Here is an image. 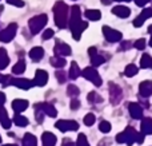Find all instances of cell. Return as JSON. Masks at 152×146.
I'll list each match as a JSON object with an SVG mask.
<instances>
[{"instance_id":"obj_1","label":"cell","mask_w":152,"mask_h":146,"mask_svg":"<svg viewBox=\"0 0 152 146\" xmlns=\"http://www.w3.org/2000/svg\"><path fill=\"white\" fill-rule=\"evenodd\" d=\"M53 15H55V24L59 28L67 27L68 23V5L64 1H56L53 5Z\"/></svg>"},{"instance_id":"obj_2","label":"cell","mask_w":152,"mask_h":146,"mask_svg":"<svg viewBox=\"0 0 152 146\" xmlns=\"http://www.w3.org/2000/svg\"><path fill=\"white\" fill-rule=\"evenodd\" d=\"M136 138H137V131L135 130L134 128H131V126L126 128V130H124L123 133H119L118 136H116V141H118L119 144H127L128 146L135 144Z\"/></svg>"},{"instance_id":"obj_3","label":"cell","mask_w":152,"mask_h":146,"mask_svg":"<svg viewBox=\"0 0 152 146\" xmlns=\"http://www.w3.org/2000/svg\"><path fill=\"white\" fill-rule=\"evenodd\" d=\"M47 21H48V18H47V15H44V13L29 19L28 26H29V29H31V34H34V35L39 34V32L42 31L43 27L47 24Z\"/></svg>"},{"instance_id":"obj_4","label":"cell","mask_w":152,"mask_h":146,"mask_svg":"<svg viewBox=\"0 0 152 146\" xmlns=\"http://www.w3.org/2000/svg\"><path fill=\"white\" fill-rule=\"evenodd\" d=\"M81 75H83L86 79H88L89 82H92L96 87H99V86H102L103 80L102 78H100L99 72L96 71V69H94V67H87V69L83 70V72H81Z\"/></svg>"},{"instance_id":"obj_5","label":"cell","mask_w":152,"mask_h":146,"mask_svg":"<svg viewBox=\"0 0 152 146\" xmlns=\"http://www.w3.org/2000/svg\"><path fill=\"white\" fill-rule=\"evenodd\" d=\"M16 32H18V24L12 23L4 28L3 31H0V42L3 43H8L16 36Z\"/></svg>"},{"instance_id":"obj_6","label":"cell","mask_w":152,"mask_h":146,"mask_svg":"<svg viewBox=\"0 0 152 146\" xmlns=\"http://www.w3.org/2000/svg\"><path fill=\"white\" fill-rule=\"evenodd\" d=\"M103 35H104L105 40L111 43H116V42H120L123 39V34L120 31H116V29L111 28L108 26H104L103 27Z\"/></svg>"},{"instance_id":"obj_7","label":"cell","mask_w":152,"mask_h":146,"mask_svg":"<svg viewBox=\"0 0 152 146\" xmlns=\"http://www.w3.org/2000/svg\"><path fill=\"white\" fill-rule=\"evenodd\" d=\"M123 97V91L115 83H110V99L112 102V105H119V102L121 101Z\"/></svg>"},{"instance_id":"obj_8","label":"cell","mask_w":152,"mask_h":146,"mask_svg":"<svg viewBox=\"0 0 152 146\" xmlns=\"http://www.w3.org/2000/svg\"><path fill=\"white\" fill-rule=\"evenodd\" d=\"M56 129H59L60 131H71V130H77L79 129V125L77 122L75 121H67V119H61V121H58L56 122Z\"/></svg>"},{"instance_id":"obj_9","label":"cell","mask_w":152,"mask_h":146,"mask_svg":"<svg viewBox=\"0 0 152 146\" xmlns=\"http://www.w3.org/2000/svg\"><path fill=\"white\" fill-rule=\"evenodd\" d=\"M87 27H88V23H87V21H83V20L77 21V23H75L74 26L69 27V28H71L72 35H74V39H75V40H79V39H80L81 32H83L84 29L87 28Z\"/></svg>"},{"instance_id":"obj_10","label":"cell","mask_w":152,"mask_h":146,"mask_svg":"<svg viewBox=\"0 0 152 146\" xmlns=\"http://www.w3.org/2000/svg\"><path fill=\"white\" fill-rule=\"evenodd\" d=\"M150 18H152V8H144V10L140 12V15L134 20V26L136 27V28H139V27H142L143 23Z\"/></svg>"},{"instance_id":"obj_11","label":"cell","mask_w":152,"mask_h":146,"mask_svg":"<svg viewBox=\"0 0 152 146\" xmlns=\"http://www.w3.org/2000/svg\"><path fill=\"white\" fill-rule=\"evenodd\" d=\"M128 111H129V115H131L134 119H142L144 110H143V107L140 106V105L132 102V103H128Z\"/></svg>"},{"instance_id":"obj_12","label":"cell","mask_w":152,"mask_h":146,"mask_svg":"<svg viewBox=\"0 0 152 146\" xmlns=\"http://www.w3.org/2000/svg\"><path fill=\"white\" fill-rule=\"evenodd\" d=\"M11 85L16 86V87L21 88V90H28V88H31L32 86H35L34 82H31L29 79H26V78H12Z\"/></svg>"},{"instance_id":"obj_13","label":"cell","mask_w":152,"mask_h":146,"mask_svg":"<svg viewBox=\"0 0 152 146\" xmlns=\"http://www.w3.org/2000/svg\"><path fill=\"white\" fill-rule=\"evenodd\" d=\"M56 55H61V56H68L71 55V47L67 43H61V42H56L55 48H53Z\"/></svg>"},{"instance_id":"obj_14","label":"cell","mask_w":152,"mask_h":146,"mask_svg":"<svg viewBox=\"0 0 152 146\" xmlns=\"http://www.w3.org/2000/svg\"><path fill=\"white\" fill-rule=\"evenodd\" d=\"M48 82V72L44 70H37L35 74V79H34V85L35 86H44Z\"/></svg>"},{"instance_id":"obj_15","label":"cell","mask_w":152,"mask_h":146,"mask_svg":"<svg viewBox=\"0 0 152 146\" xmlns=\"http://www.w3.org/2000/svg\"><path fill=\"white\" fill-rule=\"evenodd\" d=\"M139 94L144 98L152 95V80H144L139 85Z\"/></svg>"},{"instance_id":"obj_16","label":"cell","mask_w":152,"mask_h":146,"mask_svg":"<svg viewBox=\"0 0 152 146\" xmlns=\"http://www.w3.org/2000/svg\"><path fill=\"white\" fill-rule=\"evenodd\" d=\"M112 13L113 15H116L118 18H128L129 13H131V10H129L128 7H126V5H116V7L112 8Z\"/></svg>"},{"instance_id":"obj_17","label":"cell","mask_w":152,"mask_h":146,"mask_svg":"<svg viewBox=\"0 0 152 146\" xmlns=\"http://www.w3.org/2000/svg\"><path fill=\"white\" fill-rule=\"evenodd\" d=\"M36 106L40 107V109H42L43 111H44L45 114H47L48 117H51V118H55L56 115H58V111H56V109L51 103H47V102H44V103H39V105H36Z\"/></svg>"},{"instance_id":"obj_18","label":"cell","mask_w":152,"mask_h":146,"mask_svg":"<svg viewBox=\"0 0 152 146\" xmlns=\"http://www.w3.org/2000/svg\"><path fill=\"white\" fill-rule=\"evenodd\" d=\"M81 20V11L77 5H74L71 8V18H69V27L74 26L75 23Z\"/></svg>"},{"instance_id":"obj_19","label":"cell","mask_w":152,"mask_h":146,"mask_svg":"<svg viewBox=\"0 0 152 146\" xmlns=\"http://www.w3.org/2000/svg\"><path fill=\"white\" fill-rule=\"evenodd\" d=\"M42 141H43V146H55L56 144V136L50 131H45L42 136Z\"/></svg>"},{"instance_id":"obj_20","label":"cell","mask_w":152,"mask_h":146,"mask_svg":"<svg viewBox=\"0 0 152 146\" xmlns=\"http://www.w3.org/2000/svg\"><path fill=\"white\" fill-rule=\"evenodd\" d=\"M0 123H1V126L4 129H10L11 128V119L8 118V113L7 110L4 109V107L0 106Z\"/></svg>"},{"instance_id":"obj_21","label":"cell","mask_w":152,"mask_h":146,"mask_svg":"<svg viewBox=\"0 0 152 146\" xmlns=\"http://www.w3.org/2000/svg\"><path fill=\"white\" fill-rule=\"evenodd\" d=\"M28 107V101L26 99H15L12 102V109L15 110L16 113H21Z\"/></svg>"},{"instance_id":"obj_22","label":"cell","mask_w":152,"mask_h":146,"mask_svg":"<svg viewBox=\"0 0 152 146\" xmlns=\"http://www.w3.org/2000/svg\"><path fill=\"white\" fill-rule=\"evenodd\" d=\"M29 58L32 59V60L35 62H39L40 59L43 58V55H44V50H43L42 47H34L31 51H29Z\"/></svg>"},{"instance_id":"obj_23","label":"cell","mask_w":152,"mask_h":146,"mask_svg":"<svg viewBox=\"0 0 152 146\" xmlns=\"http://www.w3.org/2000/svg\"><path fill=\"white\" fill-rule=\"evenodd\" d=\"M140 128L144 134H152V118H142Z\"/></svg>"},{"instance_id":"obj_24","label":"cell","mask_w":152,"mask_h":146,"mask_svg":"<svg viewBox=\"0 0 152 146\" xmlns=\"http://www.w3.org/2000/svg\"><path fill=\"white\" fill-rule=\"evenodd\" d=\"M50 63L52 64L53 67H56V69H61V67L66 66V59H64V56H61V55H55L51 58Z\"/></svg>"},{"instance_id":"obj_25","label":"cell","mask_w":152,"mask_h":146,"mask_svg":"<svg viewBox=\"0 0 152 146\" xmlns=\"http://www.w3.org/2000/svg\"><path fill=\"white\" fill-rule=\"evenodd\" d=\"M84 15H86V18L88 20H92V21L100 20V18H102V12L99 10H87Z\"/></svg>"},{"instance_id":"obj_26","label":"cell","mask_w":152,"mask_h":146,"mask_svg":"<svg viewBox=\"0 0 152 146\" xmlns=\"http://www.w3.org/2000/svg\"><path fill=\"white\" fill-rule=\"evenodd\" d=\"M23 146H37V139H36V137L34 136V134H31V133H27L26 136H24V138H23Z\"/></svg>"},{"instance_id":"obj_27","label":"cell","mask_w":152,"mask_h":146,"mask_svg":"<svg viewBox=\"0 0 152 146\" xmlns=\"http://www.w3.org/2000/svg\"><path fill=\"white\" fill-rule=\"evenodd\" d=\"M10 63V58L7 55L5 48H0V70H4Z\"/></svg>"},{"instance_id":"obj_28","label":"cell","mask_w":152,"mask_h":146,"mask_svg":"<svg viewBox=\"0 0 152 146\" xmlns=\"http://www.w3.org/2000/svg\"><path fill=\"white\" fill-rule=\"evenodd\" d=\"M13 122H15L16 126L26 128V126L28 125V118H26V117H23V115H20L19 113H16L15 117H13Z\"/></svg>"},{"instance_id":"obj_29","label":"cell","mask_w":152,"mask_h":146,"mask_svg":"<svg viewBox=\"0 0 152 146\" xmlns=\"http://www.w3.org/2000/svg\"><path fill=\"white\" fill-rule=\"evenodd\" d=\"M24 71H26V62H24L23 59H20V60L12 67V72L15 75H20V74H23Z\"/></svg>"},{"instance_id":"obj_30","label":"cell","mask_w":152,"mask_h":146,"mask_svg":"<svg viewBox=\"0 0 152 146\" xmlns=\"http://www.w3.org/2000/svg\"><path fill=\"white\" fill-rule=\"evenodd\" d=\"M140 67L142 69H152V58L148 54H144L140 59Z\"/></svg>"},{"instance_id":"obj_31","label":"cell","mask_w":152,"mask_h":146,"mask_svg":"<svg viewBox=\"0 0 152 146\" xmlns=\"http://www.w3.org/2000/svg\"><path fill=\"white\" fill-rule=\"evenodd\" d=\"M79 75H80V69H79L76 62H72L71 69H69V78L71 79H76V78H79Z\"/></svg>"},{"instance_id":"obj_32","label":"cell","mask_w":152,"mask_h":146,"mask_svg":"<svg viewBox=\"0 0 152 146\" xmlns=\"http://www.w3.org/2000/svg\"><path fill=\"white\" fill-rule=\"evenodd\" d=\"M139 72V69H137L135 64H128V66L126 67V70H124V75L126 77H135V75Z\"/></svg>"},{"instance_id":"obj_33","label":"cell","mask_w":152,"mask_h":146,"mask_svg":"<svg viewBox=\"0 0 152 146\" xmlns=\"http://www.w3.org/2000/svg\"><path fill=\"white\" fill-rule=\"evenodd\" d=\"M89 58H91V63H92V66H95V67L100 66V64H103V63L105 62V58H104V56L99 55V54H95V55L89 56Z\"/></svg>"},{"instance_id":"obj_34","label":"cell","mask_w":152,"mask_h":146,"mask_svg":"<svg viewBox=\"0 0 152 146\" xmlns=\"http://www.w3.org/2000/svg\"><path fill=\"white\" fill-rule=\"evenodd\" d=\"M87 98H88V102H89V103H92V105H94V103H102V102H103V98H102V97H100L97 93H95V91L89 93Z\"/></svg>"},{"instance_id":"obj_35","label":"cell","mask_w":152,"mask_h":146,"mask_svg":"<svg viewBox=\"0 0 152 146\" xmlns=\"http://www.w3.org/2000/svg\"><path fill=\"white\" fill-rule=\"evenodd\" d=\"M67 94H68V97H71V98H76V97L80 94V90H79L75 85H69L68 87H67Z\"/></svg>"},{"instance_id":"obj_36","label":"cell","mask_w":152,"mask_h":146,"mask_svg":"<svg viewBox=\"0 0 152 146\" xmlns=\"http://www.w3.org/2000/svg\"><path fill=\"white\" fill-rule=\"evenodd\" d=\"M99 130L102 133H110L111 131V123L107 122V121H102L99 125Z\"/></svg>"},{"instance_id":"obj_37","label":"cell","mask_w":152,"mask_h":146,"mask_svg":"<svg viewBox=\"0 0 152 146\" xmlns=\"http://www.w3.org/2000/svg\"><path fill=\"white\" fill-rule=\"evenodd\" d=\"M35 109H36V110H35V117H36V121H37V122H39V123H42V122H43V118H44V114H45V113L43 111V110L40 109V107H37V106H35Z\"/></svg>"},{"instance_id":"obj_38","label":"cell","mask_w":152,"mask_h":146,"mask_svg":"<svg viewBox=\"0 0 152 146\" xmlns=\"http://www.w3.org/2000/svg\"><path fill=\"white\" fill-rule=\"evenodd\" d=\"M95 115L92 114V113H89V114H87L86 117H84V125L86 126H92L95 123Z\"/></svg>"},{"instance_id":"obj_39","label":"cell","mask_w":152,"mask_h":146,"mask_svg":"<svg viewBox=\"0 0 152 146\" xmlns=\"http://www.w3.org/2000/svg\"><path fill=\"white\" fill-rule=\"evenodd\" d=\"M76 146H89L88 141H87V137L84 134H79L77 141H76Z\"/></svg>"},{"instance_id":"obj_40","label":"cell","mask_w":152,"mask_h":146,"mask_svg":"<svg viewBox=\"0 0 152 146\" xmlns=\"http://www.w3.org/2000/svg\"><path fill=\"white\" fill-rule=\"evenodd\" d=\"M55 75H56V78H58L59 83H64L67 80V75H66V72H64L63 70H58Z\"/></svg>"},{"instance_id":"obj_41","label":"cell","mask_w":152,"mask_h":146,"mask_svg":"<svg viewBox=\"0 0 152 146\" xmlns=\"http://www.w3.org/2000/svg\"><path fill=\"white\" fill-rule=\"evenodd\" d=\"M134 47L136 48V50H144V47H145V39H144V38H142V39H137L136 42L134 43Z\"/></svg>"},{"instance_id":"obj_42","label":"cell","mask_w":152,"mask_h":146,"mask_svg":"<svg viewBox=\"0 0 152 146\" xmlns=\"http://www.w3.org/2000/svg\"><path fill=\"white\" fill-rule=\"evenodd\" d=\"M55 35V32H53V29H51V28H48V29H45L44 32H43V39L44 40H48V39H51V38Z\"/></svg>"},{"instance_id":"obj_43","label":"cell","mask_w":152,"mask_h":146,"mask_svg":"<svg viewBox=\"0 0 152 146\" xmlns=\"http://www.w3.org/2000/svg\"><path fill=\"white\" fill-rule=\"evenodd\" d=\"M8 4H12L15 7H23L24 5V1L23 0H7Z\"/></svg>"},{"instance_id":"obj_44","label":"cell","mask_w":152,"mask_h":146,"mask_svg":"<svg viewBox=\"0 0 152 146\" xmlns=\"http://www.w3.org/2000/svg\"><path fill=\"white\" fill-rule=\"evenodd\" d=\"M131 47H132V43L131 42H121L120 48H119V50H120V51H126V50H128V48H131Z\"/></svg>"},{"instance_id":"obj_45","label":"cell","mask_w":152,"mask_h":146,"mask_svg":"<svg viewBox=\"0 0 152 146\" xmlns=\"http://www.w3.org/2000/svg\"><path fill=\"white\" fill-rule=\"evenodd\" d=\"M79 107H80V102H79L76 98H72V101H71V109L72 110H76V109H79Z\"/></svg>"},{"instance_id":"obj_46","label":"cell","mask_w":152,"mask_h":146,"mask_svg":"<svg viewBox=\"0 0 152 146\" xmlns=\"http://www.w3.org/2000/svg\"><path fill=\"white\" fill-rule=\"evenodd\" d=\"M144 138H145V134L143 133H137V138H136V142L137 144H143V142H144Z\"/></svg>"},{"instance_id":"obj_47","label":"cell","mask_w":152,"mask_h":146,"mask_svg":"<svg viewBox=\"0 0 152 146\" xmlns=\"http://www.w3.org/2000/svg\"><path fill=\"white\" fill-rule=\"evenodd\" d=\"M61 146H75V145H74V142H72L69 138H64V139H63V144H61Z\"/></svg>"},{"instance_id":"obj_48","label":"cell","mask_w":152,"mask_h":146,"mask_svg":"<svg viewBox=\"0 0 152 146\" xmlns=\"http://www.w3.org/2000/svg\"><path fill=\"white\" fill-rule=\"evenodd\" d=\"M148 1H151V0H135L136 5H139V7H143V5H145Z\"/></svg>"},{"instance_id":"obj_49","label":"cell","mask_w":152,"mask_h":146,"mask_svg":"<svg viewBox=\"0 0 152 146\" xmlns=\"http://www.w3.org/2000/svg\"><path fill=\"white\" fill-rule=\"evenodd\" d=\"M95 54H97L96 47H89V48H88V55L92 56V55H95Z\"/></svg>"},{"instance_id":"obj_50","label":"cell","mask_w":152,"mask_h":146,"mask_svg":"<svg viewBox=\"0 0 152 146\" xmlns=\"http://www.w3.org/2000/svg\"><path fill=\"white\" fill-rule=\"evenodd\" d=\"M4 102H5V94L0 91V106H1V105H4Z\"/></svg>"},{"instance_id":"obj_51","label":"cell","mask_w":152,"mask_h":146,"mask_svg":"<svg viewBox=\"0 0 152 146\" xmlns=\"http://www.w3.org/2000/svg\"><path fill=\"white\" fill-rule=\"evenodd\" d=\"M5 78H7V75H1V74H0V83H4Z\"/></svg>"},{"instance_id":"obj_52","label":"cell","mask_w":152,"mask_h":146,"mask_svg":"<svg viewBox=\"0 0 152 146\" xmlns=\"http://www.w3.org/2000/svg\"><path fill=\"white\" fill-rule=\"evenodd\" d=\"M102 3H103L104 5H108V4L111 3V0H102Z\"/></svg>"},{"instance_id":"obj_53","label":"cell","mask_w":152,"mask_h":146,"mask_svg":"<svg viewBox=\"0 0 152 146\" xmlns=\"http://www.w3.org/2000/svg\"><path fill=\"white\" fill-rule=\"evenodd\" d=\"M148 32H150V34H152V24L150 27H148Z\"/></svg>"},{"instance_id":"obj_54","label":"cell","mask_w":152,"mask_h":146,"mask_svg":"<svg viewBox=\"0 0 152 146\" xmlns=\"http://www.w3.org/2000/svg\"><path fill=\"white\" fill-rule=\"evenodd\" d=\"M115 1H131V0H115Z\"/></svg>"},{"instance_id":"obj_55","label":"cell","mask_w":152,"mask_h":146,"mask_svg":"<svg viewBox=\"0 0 152 146\" xmlns=\"http://www.w3.org/2000/svg\"><path fill=\"white\" fill-rule=\"evenodd\" d=\"M150 46L152 47V36H151V40H150Z\"/></svg>"},{"instance_id":"obj_56","label":"cell","mask_w":152,"mask_h":146,"mask_svg":"<svg viewBox=\"0 0 152 146\" xmlns=\"http://www.w3.org/2000/svg\"><path fill=\"white\" fill-rule=\"evenodd\" d=\"M3 146H18V145H3Z\"/></svg>"},{"instance_id":"obj_57","label":"cell","mask_w":152,"mask_h":146,"mask_svg":"<svg viewBox=\"0 0 152 146\" xmlns=\"http://www.w3.org/2000/svg\"><path fill=\"white\" fill-rule=\"evenodd\" d=\"M1 11H3V5H0V12H1Z\"/></svg>"},{"instance_id":"obj_58","label":"cell","mask_w":152,"mask_h":146,"mask_svg":"<svg viewBox=\"0 0 152 146\" xmlns=\"http://www.w3.org/2000/svg\"><path fill=\"white\" fill-rule=\"evenodd\" d=\"M0 144H1V137H0Z\"/></svg>"}]
</instances>
